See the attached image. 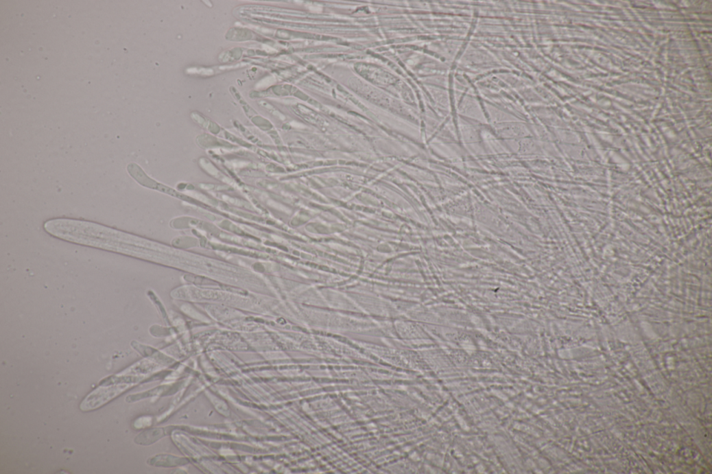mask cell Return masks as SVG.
Returning <instances> with one entry per match:
<instances>
[{"label": "cell", "mask_w": 712, "mask_h": 474, "mask_svg": "<svg viewBox=\"0 0 712 474\" xmlns=\"http://www.w3.org/2000/svg\"><path fill=\"white\" fill-rule=\"evenodd\" d=\"M130 386H119L113 388H99L89 394L81 405L82 410H91L104 405L113 398L128 389Z\"/></svg>", "instance_id": "6da1fadb"}]
</instances>
